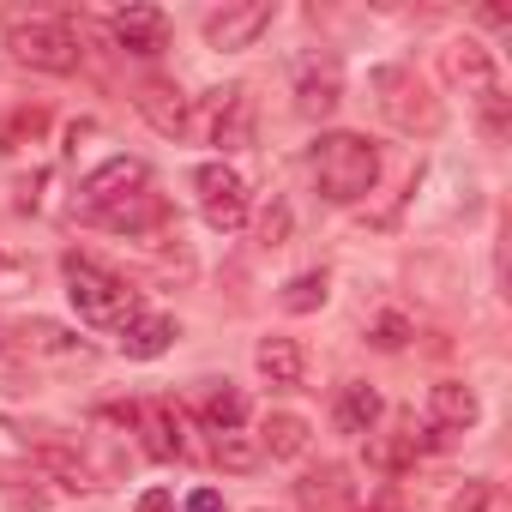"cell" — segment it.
Here are the masks:
<instances>
[{
  "instance_id": "1",
  "label": "cell",
  "mask_w": 512,
  "mask_h": 512,
  "mask_svg": "<svg viewBox=\"0 0 512 512\" xmlns=\"http://www.w3.org/2000/svg\"><path fill=\"white\" fill-rule=\"evenodd\" d=\"M374 181H380V151L362 133H320V145H314V187L332 205L368 199Z\"/></svg>"
},
{
  "instance_id": "2",
  "label": "cell",
  "mask_w": 512,
  "mask_h": 512,
  "mask_svg": "<svg viewBox=\"0 0 512 512\" xmlns=\"http://www.w3.org/2000/svg\"><path fill=\"white\" fill-rule=\"evenodd\" d=\"M61 278H67V296H73V308H79L85 326H127L139 314V296L115 272H103L97 260H85V253H67Z\"/></svg>"
},
{
  "instance_id": "3",
  "label": "cell",
  "mask_w": 512,
  "mask_h": 512,
  "mask_svg": "<svg viewBox=\"0 0 512 512\" xmlns=\"http://www.w3.org/2000/svg\"><path fill=\"white\" fill-rule=\"evenodd\" d=\"M440 73H446L470 103H476V115H482V127H488V133H500V127H506V91H500L494 55H488L476 37L446 43V49H440Z\"/></svg>"
},
{
  "instance_id": "4",
  "label": "cell",
  "mask_w": 512,
  "mask_h": 512,
  "mask_svg": "<svg viewBox=\"0 0 512 512\" xmlns=\"http://www.w3.org/2000/svg\"><path fill=\"white\" fill-rule=\"evenodd\" d=\"M374 91H380V115L398 133H440L446 109H440V97L428 91V79L416 67H380L374 73Z\"/></svg>"
},
{
  "instance_id": "5",
  "label": "cell",
  "mask_w": 512,
  "mask_h": 512,
  "mask_svg": "<svg viewBox=\"0 0 512 512\" xmlns=\"http://www.w3.org/2000/svg\"><path fill=\"white\" fill-rule=\"evenodd\" d=\"M7 49L13 61L37 67V73H73L79 67V31L67 19H13L7 25Z\"/></svg>"
},
{
  "instance_id": "6",
  "label": "cell",
  "mask_w": 512,
  "mask_h": 512,
  "mask_svg": "<svg viewBox=\"0 0 512 512\" xmlns=\"http://www.w3.org/2000/svg\"><path fill=\"white\" fill-rule=\"evenodd\" d=\"M193 193H199V217L211 229H241L247 223V181L229 169V163H199L193 169Z\"/></svg>"
},
{
  "instance_id": "7",
  "label": "cell",
  "mask_w": 512,
  "mask_h": 512,
  "mask_svg": "<svg viewBox=\"0 0 512 512\" xmlns=\"http://www.w3.org/2000/svg\"><path fill=\"white\" fill-rule=\"evenodd\" d=\"M272 19H278L272 0H241V7H223V13L205 19V43L211 49H253L272 31Z\"/></svg>"
},
{
  "instance_id": "8",
  "label": "cell",
  "mask_w": 512,
  "mask_h": 512,
  "mask_svg": "<svg viewBox=\"0 0 512 512\" xmlns=\"http://www.w3.org/2000/svg\"><path fill=\"white\" fill-rule=\"evenodd\" d=\"M145 187H151V169H145L139 157H109V163H97V169L85 175V205L103 217V211L127 205V199L145 193Z\"/></svg>"
},
{
  "instance_id": "9",
  "label": "cell",
  "mask_w": 512,
  "mask_h": 512,
  "mask_svg": "<svg viewBox=\"0 0 512 512\" xmlns=\"http://www.w3.org/2000/svg\"><path fill=\"white\" fill-rule=\"evenodd\" d=\"M338 103H344V67H338V55H308L296 67V109L308 121H326Z\"/></svg>"
},
{
  "instance_id": "10",
  "label": "cell",
  "mask_w": 512,
  "mask_h": 512,
  "mask_svg": "<svg viewBox=\"0 0 512 512\" xmlns=\"http://www.w3.org/2000/svg\"><path fill=\"white\" fill-rule=\"evenodd\" d=\"M211 145H223V151H247L253 145V103H247L241 85L211 91Z\"/></svg>"
},
{
  "instance_id": "11",
  "label": "cell",
  "mask_w": 512,
  "mask_h": 512,
  "mask_svg": "<svg viewBox=\"0 0 512 512\" xmlns=\"http://www.w3.org/2000/svg\"><path fill=\"white\" fill-rule=\"evenodd\" d=\"M133 109H139L157 133H169V139L187 133V97H181V85H169V79H145V85L133 91Z\"/></svg>"
},
{
  "instance_id": "12",
  "label": "cell",
  "mask_w": 512,
  "mask_h": 512,
  "mask_svg": "<svg viewBox=\"0 0 512 512\" xmlns=\"http://www.w3.org/2000/svg\"><path fill=\"white\" fill-rule=\"evenodd\" d=\"M296 500H302L308 512H350V506H356V482H350L344 464H320V470H308V476L296 482Z\"/></svg>"
},
{
  "instance_id": "13",
  "label": "cell",
  "mask_w": 512,
  "mask_h": 512,
  "mask_svg": "<svg viewBox=\"0 0 512 512\" xmlns=\"http://www.w3.org/2000/svg\"><path fill=\"white\" fill-rule=\"evenodd\" d=\"M115 43L127 55H163L169 49V19L157 7H127V13H115Z\"/></svg>"
},
{
  "instance_id": "14",
  "label": "cell",
  "mask_w": 512,
  "mask_h": 512,
  "mask_svg": "<svg viewBox=\"0 0 512 512\" xmlns=\"http://www.w3.org/2000/svg\"><path fill=\"white\" fill-rule=\"evenodd\" d=\"M476 416H482V404H476V392H470L464 380H434V386H428V422H434V428L464 434Z\"/></svg>"
},
{
  "instance_id": "15",
  "label": "cell",
  "mask_w": 512,
  "mask_h": 512,
  "mask_svg": "<svg viewBox=\"0 0 512 512\" xmlns=\"http://www.w3.org/2000/svg\"><path fill=\"white\" fill-rule=\"evenodd\" d=\"M169 344H175V320H169V314H133V320L121 326V350H127L133 362H157Z\"/></svg>"
},
{
  "instance_id": "16",
  "label": "cell",
  "mask_w": 512,
  "mask_h": 512,
  "mask_svg": "<svg viewBox=\"0 0 512 512\" xmlns=\"http://www.w3.org/2000/svg\"><path fill=\"white\" fill-rule=\"evenodd\" d=\"M253 368H260L272 386H302L308 356H302L296 338H260V350H253Z\"/></svg>"
},
{
  "instance_id": "17",
  "label": "cell",
  "mask_w": 512,
  "mask_h": 512,
  "mask_svg": "<svg viewBox=\"0 0 512 512\" xmlns=\"http://www.w3.org/2000/svg\"><path fill=\"white\" fill-rule=\"evenodd\" d=\"M308 434H314V428H308L296 410H272L266 428H260V452L278 458V464H284V458H302V452H308Z\"/></svg>"
},
{
  "instance_id": "18",
  "label": "cell",
  "mask_w": 512,
  "mask_h": 512,
  "mask_svg": "<svg viewBox=\"0 0 512 512\" xmlns=\"http://www.w3.org/2000/svg\"><path fill=\"white\" fill-rule=\"evenodd\" d=\"M19 344L25 350H37V356H61V362H91V350L67 332V326H55V320H25L19 326Z\"/></svg>"
},
{
  "instance_id": "19",
  "label": "cell",
  "mask_w": 512,
  "mask_h": 512,
  "mask_svg": "<svg viewBox=\"0 0 512 512\" xmlns=\"http://www.w3.org/2000/svg\"><path fill=\"white\" fill-rule=\"evenodd\" d=\"M386 416V404H380V392L374 386H362V380H350L344 392H338V428L344 434H374V422Z\"/></svg>"
},
{
  "instance_id": "20",
  "label": "cell",
  "mask_w": 512,
  "mask_h": 512,
  "mask_svg": "<svg viewBox=\"0 0 512 512\" xmlns=\"http://www.w3.org/2000/svg\"><path fill=\"white\" fill-rule=\"evenodd\" d=\"M139 416V428H145V452L151 458H181V416L169 410V404H145V410H133Z\"/></svg>"
},
{
  "instance_id": "21",
  "label": "cell",
  "mask_w": 512,
  "mask_h": 512,
  "mask_svg": "<svg viewBox=\"0 0 512 512\" xmlns=\"http://www.w3.org/2000/svg\"><path fill=\"white\" fill-rule=\"evenodd\" d=\"M326 296H332V278H326V272H296V278L284 284L278 308H284V314H314V308H326Z\"/></svg>"
},
{
  "instance_id": "22",
  "label": "cell",
  "mask_w": 512,
  "mask_h": 512,
  "mask_svg": "<svg viewBox=\"0 0 512 512\" xmlns=\"http://www.w3.org/2000/svg\"><path fill=\"white\" fill-rule=\"evenodd\" d=\"M211 458H217L223 470H235V476H247V470H260V458H266V452H260V440H253V434H241V428H235V434H217V446H211Z\"/></svg>"
},
{
  "instance_id": "23",
  "label": "cell",
  "mask_w": 512,
  "mask_h": 512,
  "mask_svg": "<svg viewBox=\"0 0 512 512\" xmlns=\"http://www.w3.org/2000/svg\"><path fill=\"white\" fill-rule=\"evenodd\" d=\"M241 422H247V398H241L235 386H217V392L205 398V428H211V434H235Z\"/></svg>"
},
{
  "instance_id": "24",
  "label": "cell",
  "mask_w": 512,
  "mask_h": 512,
  "mask_svg": "<svg viewBox=\"0 0 512 512\" xmlns=\"http://www.w3.org/2000/svg\"><path fill=\"white\" fill-rule=\"evenodd\" d=\"M157 217H163V199H157L151 187H145V193H133L127 205L103 211V223H109V229H145V223H157Z\"/></svg>"
},
{
  "instance_id": "25",
  "label": "cell",
  "mask_w": 512,
  "mask_h": 512,
  "mask_svg": "<svg viewBox=\"0 0 512 512\" xmlns=\"http://www.w3.org/2000/svg\"><path fill=\"white\" fill-rule=\"evenodd\" d=\"M37 464H43L49 476H61V488H73V494H79V488H91V470H85V464H79V452H67V446H43V452H37Z\"/></svg>"
},
{
  "instance_id": "26",
  "label": "cell",
  "mask_w": 512,
  "mask_h": 512,
  "mask_svg": "<svg viewBox=\"0 0 512 512\" xmlns=\"http://www.w3.org/2000/svg\"><path fill=\"white\" fill-rule=\"evenodd\" d=\"M488 506H494V482H482V476H464L446 494V512H488Z\"/></svg>"
},
{
  "instance_id": "27",
  "label": "cell",
  "mask_w": 512,
  "mask_h": 512,
  "mask_svg": "<svg viewBox=\"0 0 512 512\" xmlns=\"http://www.w3.org/2000/svg\"><path fill=\"white\" fill-rule=\"evenodd\" d=\"M368 344H374V350H404V344H410V320H404V314H380L374 332H368Z\"/></svg>"
},
{
  "instance_id": "28",
  "label": "cell",
  "mask_w": 512,
  "mask_h": 512,
  "mask_svg": "<svg viewBox=\"0 0 512 512\" xmlns=\"http://www.w3.org/2000/svg\"><path fill=\"white\" fill-rule=\"evenodd\" d=\"M284 235H290V205L272 199V205L260 211V241H266V247H284Z\"/></svg>"
},
{
  "instance_id": "29",
  "label": "cell",
  "mask_w": 512,
  "mask_h": 512,
  "mask_svg": "<svg viewBox=\"0 0 512 512\" xmlns=\"http://www.w3.org/2000/svg\"><path fill=\"white\" fill-rule=\"evenodd\" d=\"M181 512H223V494H217V488H193Z\"/></svg>"
},
{
  "instance_id": "30",
  "label": "cell",
  "mask_w": 512,
  "mask_h": 512,
  "mask_svg": "<svg viewBox=\"0 0 512 512\" xmlns=\"http://www.w3.org/2000/svg\"><path fill=\"white\" fill-rule=\"evenodd\" d=\"M133 512H175V494H169V488H145Z\"/></svg>"
},
{
  "instance_id": "31",
  "label": "cell",
  "mask_w": 512,
  "mask_h": 512,
  "mask_svg": "<svg viewBox=\"0 0 512 512\" xmlns=\"http://www.w3.org/2000/svg\"><path fill=\"white\" fill-rule=\"evenodd\" d=\"M0 266H7V253H0Z\"/></svg>"
},
{
  "instance_id": "32",
  "label": "cell",
  "mask_w": 512,
  "mask_h": 512,
  "mask_svg": "<svg viewBox=\"0 0 512 512\" xmlns=\"http://www.w3.org/2000/svg\"><path fill=\"white\" fill-rule=\"evenodd\" d=\"M0 350H7V344H0Z\"/></svg>"
}]
</instances>
